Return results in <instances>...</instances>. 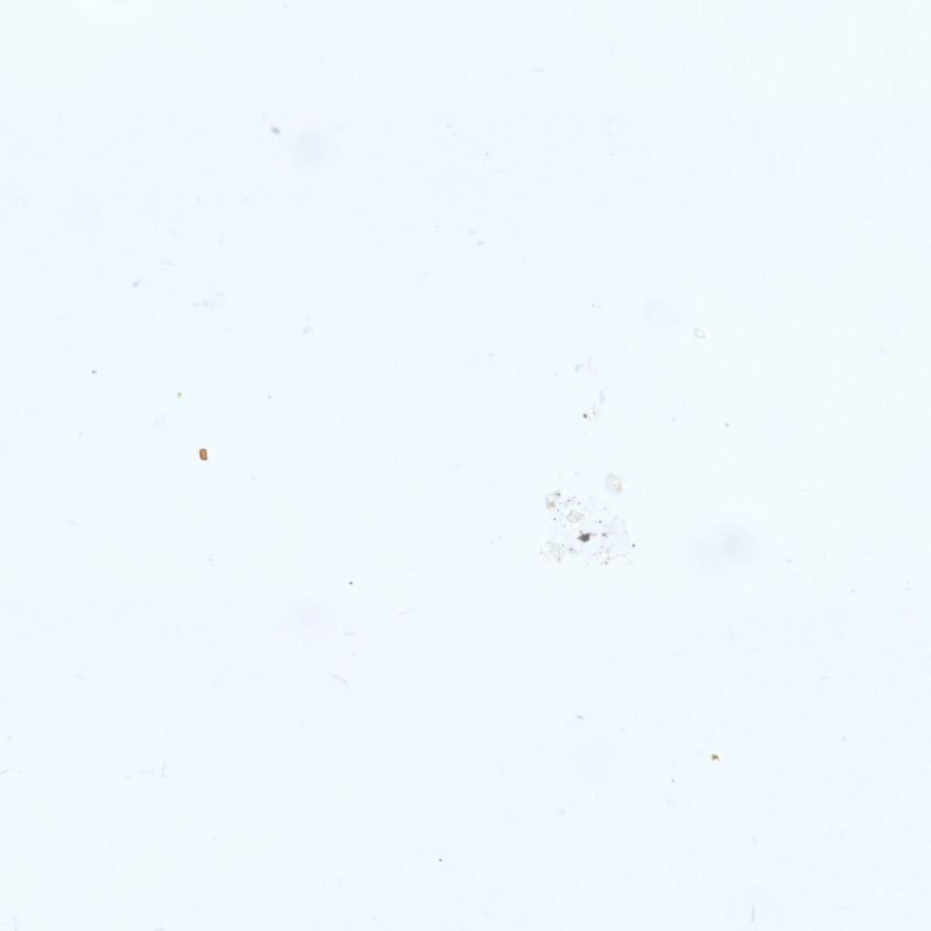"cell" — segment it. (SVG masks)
Wrapping results in <instances>:
<instances>
[{"instance_id": "6da1fadb", "label": "cell", "mask_w": 931, "mask_h": 931, "mask_svg": "<svg viewBox=\"0 0 931 931\" xmlns=\"http://www.w3.org/2000/svg\"><path fill=\"white\" fill-rule=\"evenodd\" d=\"M328 139L319 130L305 129L293 139L292 153L304 165H315L325 159Z\"/></svg>"}]
</instances>
